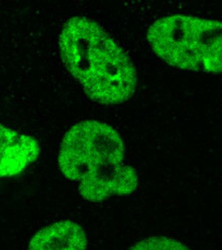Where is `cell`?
Returning <instances> with one entry per match:
<instances>
[{"instance_id": "4", "label": "cell", "mask_w": 222, "mask_h": 250, "mask_svg": "<svg viewBox=\"0 0 222 250\" xmlns=\"http://www.w3.org/2000/svg\"><path fill=\"white\" fill-rule=\"evenodd\" d=\"M40 151L33 137L0 124V178H12L23 172L37 160Z\"/></svg>"}, {"instance_id": "3", "label": "cell", "mask_w": 222, "mask_h": 250, "mask_svg": "<svg viewBox=\"0 0 222 250\" xmlns=\"http://www.w3.org/2000/svg\"><path fill=\"white\" fill-rule=\"evenodd\" d=\"M154 53L172 67L218 74L222 70V24L219 21L172 15L147 30Z\"/></svg>"}, {"instance_id": "5", "label": "cell", "mask_w": 222, "mask_h": 250, "mask_svg": "<svg viewBox=\"0 0 222 250\" xmlns=\"http://www.w3.org/2000/svg\"><path fill=\"white\" fill-rule=\"evenodd\" d=\"M87 237L83 228L72 221H61L39 230L28 250H86Z\"/></svg>"}, {"instance_id": "6", "label": "cell", "mask_w": 222, "mask_h": 250, "mask_svg": "<svg viewBox=\"0 0 222 250\" xmlns=\"http://www.w3.org/2000/svg\"><path fill=\"white\" fill-rule=\"evenodd\" d=\"M129 250H190L182 242L168 237H150L134 244Z\"/></svg>"}, {"instance_id": "1", "label": "cell", "mask_w": 222, "mask_h": 250, "mask_svg": "<svg viewBox=\"0 0 222 250\" xmlns=\"http://www.w3.org/2000/svg\"><path fill=\"white\" fill-rule=\"evenodd\" d=\"M59 47L63 65L92 101L120 105L137 89L132 60L102 26L85 17H73L63 25Z\"/></svg>"}, {"instance_id": "2", "label": "cell", "mask_w": 222, "mask_h": 250, "mask_svg": "<svg viewBox=\"0 0 222 250\" xmlns=\"http://www.w3.org/2000/svg\"><path fill=\"white\" fill-rule=\"evenodd\" d=\"M125 148L118 131L98 120L76 123L66 132L59 151L61 172L79 183V194L89 202H101L134 193L139 174L124 164Z\"/></svg>"}]
</instances>
